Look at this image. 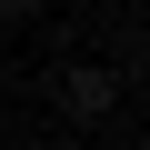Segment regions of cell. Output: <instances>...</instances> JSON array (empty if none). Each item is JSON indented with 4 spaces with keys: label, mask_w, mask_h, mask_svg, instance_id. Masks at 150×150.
Here are the masks:
<instances>
[{
    "label": "cell",
    "mask_w": 150,
    "mask_h": 150,
    "mask_svg": "<svg viewBox=\"0 0 150 150\" xmlns=\"http://www.w3.org/2000/svg\"><path fill=\"white\" fill-rule=\"evenodd\" d=\"M120 90H130L120 70L70 60V70H60V120H70V130H100V120H120Z\"/></svg>",
    "instance_id": "obj_1"
},
{
    "label": "cell",
    "mask_w": 150,
    "mask_h": 150,
    "mask_svg": "<svg viewBox=\"0 0 150 150\" xmlns=\"http://www.w3.org/2000/svg\"><path fill=\"white\" fill-rule=\"evenodd\" d=\"M0 30H10V20H0Z\"/></svg>",
    "instance_id": "obj_4"
},
{
    "label": "cell",
    "mask_w": 150,
    "mask_h": 150,
    "mask_svg": "<svg viewBox=\"0 0 150 150\" xmlns=\"http://www.w3.org/2000/svg\"><path fill=\"white\" fill-rule=\"evenodd\" d=\"M40 10H50V0H0V20H10V30H30Z\"/></svg>",
    "instance_id": "obj_2"
},
{
    "label": "cell",
    "mask_w": 150,
    "mask_h": 150,
    "mask_svg": "<svg viewBox=\"0 0 150 150\" xmlns=\"http://www.w3.org/2000/svg\"><path fill=\"white\" fill-rule=\"evenodd\" d=\"M40 150H90V140H80V130H60V140H40Z\"/></svg>",
    "instance_id": "obj_3"
}]
</instances>
